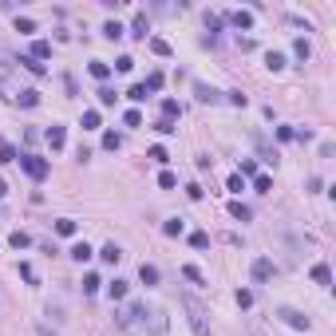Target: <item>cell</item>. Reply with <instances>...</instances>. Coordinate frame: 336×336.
<instances>
[{
  "mask_svg": "<svg viewBox=\"0 0 336 336\" xmlns=\"http://www.w3.org/2000/svg\"><path fill=\"white\" fill-rule=\"evenodd\" d=\"M147 317H155V313H151L143 301H135V305H127V309L119 313V329H143Z\"/></svg>",
  "mask_w": 336,
  "mask_h": 336,
  "instance_id": "obj_1",
  "label": "cell"
},
{
  "mask_svg": "<svg viewBox=\"0 0 336 336\" xmlns=\"http://www.w3.org/2000/svg\"><path fill=\"white\" fill-rule=\"evenodd\" d=\"M182 309L190 313V329H194V336H210V325H206V313H202V305H198L194 297H182Z\"/></svg>",
  "mask_w": 336,
  "mask_h": 336,
  "instance_id": "obj_2",
  "label": "cell"
},
{
  "mask_svg": "<svg viewBox=\"0 0 336 336\" xmlns=\"http://www.w3.org/2000/svg\"><path fill=\"white\" fill-rule=\"evenodd\" d=\"M20 167H24L28 178H36V182H44V178H48V170H52L40 155H20Z\"/></svg>",
  "mask_w": 336,
  "mask_h": 336,
  "instance_id": "obj_3",
  "label": "cell"
},
{
  "mask_svg": "<svg viewBox=\"0 0 336 336\" xmlns=\"http://www.w3.org/2000/svg\"><path fill=\"white\" fill-rule=\"evenodd\" d=\"M277 317L289 325V329H301V333H309V317H305V313H297V309H277Z\"/></svg>",
  "mask_w": 336,
  "mask_h": 336,
  "instance_id": "obj_4",
  "label": "cell"
},
{
  "mask_svg": "<svg viewBox=\"0 0 336 336\" xmlns=\"http://www.w3.org/2000/svg\"><path fill=\"white\" fill-rule=\"evenodd\" d=\"M273 277V261H269V257H257V261H253V281H269Z\"/></svg>",
  "mask_w": 336,
  "mask_h": 336,
  "instance_id": "obj_5",
  "label": "cell"
},
{
  "mask_svg": "<svg viewBox=\"0 0 336 336\" xmlns=\"http://www.w3.org/2000/svg\"><path fill=\"white\" fill-rule=\"evenodd\" d=\"M44 139H48V147H52V151H63V143H67L63 127H48V135H44Z\"/></svg>",
  "mask_w": 336,
  "mask_h": 336,
  "instance_id": "obj_6",
  "label": "cell"
},
{
  "mask_svg": "<svg viewBox=\"0 0 336 336\" xmlns=\"http://www.w3.org/2000/svg\"><path fill=\"white\" fill-rule=\"evenodd\" d=\"M313 281H317V285H333V269H329L325 261H317V265H313Z\"/></svg>",
  "mask_w": 336,
  "mask_h": 336,
  "instance_id": "obj_7",
  "label": "cell"
},
{
  "mask_svg": "<svg viewBox=\"0 0 336 336\" xmlns=\"http://www.w3.org/2000/svg\"><path fill=\"white\" fill-rule=\"evenodd\" d=\"M194 91H198L202 103H218V99H222V91H214V87H206V83H194Z\"/></svg>",
  "mask_w": 336,
  "mask_h": 336,
  "instance_id": "obj_8",
  "label": "cell"
},
{
  "mask_svg": "<svg viewBox=\"0 0 336 336\" xmlns=\"http://www.w3.org/2000/svg\"><path fill=\"white\" fill-rule=\"evenodd\" d=\"M229 20H233L237 28H253V12H245V8H237V12H229Z\"/></svg>",
  "mask_w": 336,
  "mask_h": 336,
  "instance_id": "obj_9",
  "label": "cell"
},
{
  "mask_svg": "<svg viewBox=\"0 0 336 336\" xmlns=\"http://www.w3.org/2000/svg\"><path fill=\"white\" fill-rule=\"evenodd\" d=\"M131 36L147 40V12H135V24H131Z\"/></svg>",
  "mask_w": 336,
  "mask_h": 336,
  "instance_id": "obj_10",
  "label": "cell"
},
{
  "mask_svg": "<svg viewBox=\"0 0 336 336\" xmlns=\"http://www.w3.org/2000/svg\"><path fill=\"white\" fill-rule=\"evenodd\" d=\"M67 257H75V261H87V257H91V245H87V241H75V245L67 249Z\"/></svg>",
  "mask_w": 336,
  "mask_h": 336,
  "instance_id": "obj_11",
  "label": "cell"
},
{
  "mask_svg": "<svg viewBox=\"0 0 336 336\" xmlns=\"http://www.w3.org/2000/svg\"><path fill=\"white\" fill-rule=\"evenodd\" d=\"M139 281H143V285H159V269L143 261V269H139Z\"/></svg>",
  "mask_w": 336,
  "mask_h": 336,
  "instance_id": "obj_12",
  "label": "cell"
},
{
  "mask_svg": "<svg viewBox=\"0 0 336 336\" xmlns=\"http://www.w3.org/2000/svg\"><path fill=\"white\" fill-rule=\"evenodd\" d=\"M99 257H103V261H107V265H115V261H119V257H123V249H119V245H103V249H99Z\"/></svg>",
  "mask_w": 336,
  "mask_h": 336,
  "instance_id": "obj_13",
  "label": "cell"
},
{
  "mask_svg": "<svg viewBox=\"0 0 336 336\" xmlns=\"http://www.w3.org/2000/svg\"><path fill=\"white\" fill-rule=\"evenodd\" d=\"M293 56H297V59H309V56H313V48H309V40H305V36H301V40H293Z\"/></svg>",
  "mask_w": 336,
  "mask_h": 336,
  "instance_id": "obj_14",
  "label": "cell"
},
{
  "mask_svg": "<svg viewBox=\"0 0 336 336\" xmlns=\"http://www.w3.org/2000/svg\"><path fill=\"white\" fill-rule=\"evenodd\" d=\"M52 56V44H48V40H36V44H32V59H48Z\"/></svg>",
  "mask_w": 336,
  "mask_h": 336,
  "instance_id": "obj_15",
  "label": "cell"
},
{
  "mask_svg": "<svg viewBox=\"0 0 336 336\" xmlns=\"http://www.w3.org/2000/svg\"><path fill=\"white\" fill-rule=\"evenodd\" d=\"M107 297H111V301H123V297H127V281H111V285H107Z\"/></svg>",
  "mask_w": 336,
  "mask_h": 336,
  "instance_id": "obj_16",
  "label": "cell"
},
{
  "mask_svg": "<svg viewBox=\"0 0 336 336\" xmlns=\"http://www.w3.org/2000/svg\"><path fill=\"white\" fill-rule=\"evenodd\" d=\"M91 75H95V79H107V75H111V63H103V59H91Z\"/></svg>",
  "mask_w": 336,
  "mask_h": 336,
  "instance_id": "obj_17",
  "label": "cell"
},
{
  "mask_svg": "<svg viewBox=\"0 0 336 336\" xmlns=\"http://www.w3.org/2000/svg\"><path fill=\"white\" fill-rule=\"evenodd\" d=\"M253 190H257V194H269V190H273V178H269V174H257V178H253Z\"/></svg>",
  "mask_w": 336,
  "mask_h": 336,
  "instance_id": "obj_18",
  "label": "cell"
},
{
  "mask_svg": "<svg viewBox=\"0 0 336 336\" xmlns=\"http://www.w3.org/2000/svg\"><path fill=\"white\" fill-rule=\"evenodd\" d=\"M8 245H12V249H28V245H32V237H28V233H20V229H16V233H12V237H8Z\"/></svg>",
  "mask_w": 336,
  "mask_h": 336,
  "instance_id": "obj_19",
  "label": "cell"
},
{
  "mask_svg": "<svg viewBox=\"0 0 336 336\" xmlns=\"http://www.w3.org/2000/svg\"><path fill=\"white\" fill-rule=\"evenodd\" d=\"M20 67H28L32 75H44V63H40V59H32V56H20Z\"/></svg>",
  "mask_w": 336,
  "mask_h": 336,
  "instance_id": "obj_20",
  "label": "cell"
},
{
  "mask_svg": "<svg viewBox=\"0 0 336 336\" xmlns=\"http://www.w3.org/2000/svg\"><path fill=\"white\" fill-rule=\"evenodd\" d=\"M103 36H107V40H119V36H123V24H119V20H107V24H103Z\"/></svg>",
  "mask_w": 336,
  "mask_h": 336,
  "instance_id": "obj_21",
  "label": "cell"
},
{
  "mask_svg": "<svg viewBox=\"0 0 336 336\" xmlns=\"http://www.w3.org/2000/svg\"><path fill=\"white\" fill-rule=\"evenodd\" d=\"M237 174H241V178H245V174H249V178H257L261 170H257V163H253V159H241V167H237Z\"/></svg>",
  "mask_w": 336,
  "mask_h": 336,
  "instance_id": "obj_22",
  "label": "cell"
},
{
  "mask_svg": "<svg viewBox=\"0 0 336 336\" xmlns=\"http://www.w3.org/2000/svg\"><path fill=\"white\" fill-rule=\"evenodd\" d=\"M56 233H59V237H71V233H75V222H71V218H59V222H56Z\"/></svg>",
  "mask_w": 336,
  "mask_h": 336,
  "instance_id": "obj_23",
  "label": "cell"
},
{
  "mask_svg": "<svg viewBox=\"0 0 336 336\" xmlns=\"http://www.w3.org/2000/svg\"><path fill=\"white\" fill-rule=\"evenodd\" d=\"M20 103H24V107H36V103H40V91H36V87L20 91Z\"/></svg>",
  "mask_w": 336,
  "mask_h": 336,
  "instance_id": "obj_24",
  "label": "cell"
},
{
  "mask_svg": "<svg viewBox=\"0 0 336 336\" xmlns=\"http://www.w3.org/2000/svg\"><path fill=\"white\" fill-rule=\"evenodd\" d=\"M265 67H269V71H281V67H285V56H281V52H269V56H265Z\"/></svg>",
  "mask_w": 336,
  "mask_h": 336,
  "instance_id": "obj_25",
  "label": "cell"
},
{
  "mask_svg": "<svg viewBox=\"0 0 336 336\" xmlns=\"http://www.w3.org/2000/svg\"><path fill=\"white\" fill-rule=\"evenodd\" d=\"M174 115H182V107H178L174 99H163V119H170V123H174Z\"/></svg>",
  "mask_w": 336,
  "mask_h": 336,
  "instance_id": "obj_26",
  "label": "cell"
},
{
  "mask_svg": "<svg viewBox=\"0 0 336 336\" xmlns=\"http://www.w3.org/2000/svg\"><path fill=\"white\" fill-rule=\"evenodd\" d=\"M182 273L194 281V285H206V277H202V269H198V265H182Z\"/></svg>",
  "mask_w": 336,
  "mask_h": 336,
  "instance_id": "obj_27",
  "label": "cell"
},
{
  "mask_svg": "<svg viewBox=\"0 0 336 336\" xmlns=\"http://www.w3.org/2000/svg\"><path fill=\"white\" fill-rule=\"evenodd\" d=\"M163 233H167V237H178V233H182V218H170V222L163 225Z\"/></svg>",
  "mask_w": 336,
  "mask_h": 336,
  "instance_id": "obj_28",
  "label": "cell"
},
{
  "mask_svg": "<svg viewBox=\"0 0 336 336\" xmlns=\"http://www.w3.org/2000/svg\"><path fill=\"white\" fill-rule=\"evenodd\" d=\"M143 87H147V91H159V87H163V71H151V75H147V83H143Z\"/></svg>",
  "mask_w": 336,
  "mask_h": 336,
  "instance_id": "obj_29",
  "label": "cell"
},
{
  "mask_svg": "<svg viewBox=\"0 0 336 336\" xmlns=\"http://www.w3.org/2000/svg\"><path fill=\"white\" fill-rule=\"evenodd\" d=\"M229 214H233L237 222H249V206H241V202H233V206H229Z\"/></svg>",
  "mask_w": 336,
  "mask_h": 336,
  "instance_id": "obj_30",
  "label": "cell"
},
{
  "mask_svg": "<svg viewBox=\"0 0 336 336\" xmlns=\"http://www.w3.org/2000/svg\"><path fill=\"white\" fill-rule=\"evenodd\" d=\"M190 245H194V249H206V245H210V233H202V229L190 233Z\"/></svg>",
  "mask_w": 336,
  "mask_h": 336,
  "instance_id": "obj_31",
  "label": "cell"
},
{
  "mask_svg": "<svg viewBox=\"0 0 336 336\" xmlns=\"http://www.w3.org/2000/svg\"><path fill=\"white\" fill-rule=\"evenodd\" d=\"M99 127V111H83V131H95Z\"/></svg>",
  "mask_w": 336,
  "mask_h": 336,
  "instance_id": "obj_32",
  "label": "cell"
},
{
  "mask_svg": "<svg viewBox=\"0 0 336 336\" xmlns=\"http://www.w3.org/2000/svg\"><path fill=\"white\" fill-rule=\"evenodd\" d=\"M159 186H163V190H174V186H178V178H174L170 170H163V174H159Z\"/></svg>",
  "mask_w": 336,
  "mask_h": 336,
  "instance_id": "obj_33",
  "label": "cell"
},
{
  "mask_svg": "<svg viewBox=\"0 0 336 336\" xmlns=\"http://www.w3.org/2000/svg\"><path fill=\"white\" fill-rule=\"evenodd\" d=\"M16 32H24V36H32V32H36V20H28V16H24V20H16Z\"/></svg>",
  "mask_w": 336,
  "mask_h": 336,
  "instance_id": "obj_34",
  "label": "cell"
},
{
  "mask_svg": "<svg viewBox=\"0 0 336 336\" xmlns=\"http://www.w3.org/2000/svg\"><path fill=\"white\" fill-rule=\"evenodd\" d=\"M127 95H131V99H135V103H143V99H147V95H151V91H147V87H143V83H135V87H131V91H127Z\"/></svg>",
  "mask_w": 336,
  "mask_h": 336,
  "instance_id": "obj_35",
  "label": "cell"
},
{
  "mask_svg": "<svg viewBox=\"0 0 336 336\" xmlns=\"http://www.w3.org/2000/svg\"><path fill=\"white\" fill-rule=\"evenodd\" d=\"M0 163H16V147H8V143H0Z\"/></svg>",
  "mask_w": 336,
  "mask_h": 336,
  "instance_id": "obj_36",
  "label": "cell"
},
{
  "mask_svg": "<svg viewBox=\"0 0 336 336\" xmlns=\"http://www.w3.org/2000/svg\"><path fill=\"white\" fill-rule=\"evenodd\" d=\"M151 52H155V56H170V44L167 40H151Z\"/></svg>",
  "mask_w": 336,
  "mask_h": 336,
  "instance_id": "obj_37",
  "label": "cell"
},
{
  "mask_svg": "<svg viewBox=\"0 0 336 336\" xmlns=\"http://www.w3.org/2000/svg\"><path fill=\"white\" fill-rule=\"evenodd\" d=\"M155 131H159V135H174V131H178V127H174V123H170V119H159V123H155Z\"/></svg>",
  "mask_w": 336,
  "mask_h": 336,
  "instance_id": "obj_38",
  "label": "cell"
},
{
  "mask_svg": "<svg viewBox=\"0 0 336 336\" xmlns=\"http://www.w3.org/2000/svg\"><path fill=\"white\" fill-rule=\"evenodd\" d=\"M99 285H103V281L95 277V273H87V277H83V293H95V289H99Z\"/></svg>",
  "mask_w": 336,
  "mask_h": 336,
  "instance_id": "obj_39",
  "label": "cell"
},
{
  "mask_svg": "<svg viewBox=\"0 0 336 336\" xmlns=\"http://www.w3.org/2000/svg\"><path fill=\"white\" fill-rule=\"evenodd\" d=\"M119 143H123V139H119L115 131H107V135H103V147H107V151H119Z\"/></svg>",
  "mask_w": 336,
  "mask_h": 336,
  "instance_id": "obj_40",
  "label": "cell"
},
{
  "mask_svg": "<svg viewBox=\"0 0 336 336\" xmlns=\"http://www.w3.org/2000/svg\"><path fill=\"white\" fill-rule=\"evenodd\" d=\"M237 305L249 309V305H253V293H249V289H237Z\"/></svg>",
  "mask_w": 336,
  "mask_h": 336,
  "instance_id": "obj_41",
  "label": "cell"
},
{
  "mask_svg": "<svg viewBox=\"0 0 336 336\" xmlns=\"http://www.w3.org/2000/svg\"><path fill=\"white\" fill-rule=\"evenodd\" d=\"M131 67H135V59H131V56H119V59H115V71H131Z\"/></svg>",
  "mask_w": 336,
  "mask_h": 336,
  "instance_id": "obj_42",
  "label": "cell"
},
{
  "mask_svg": "<svg viewBox=\"0 0 336 336\" xmlns=\"http://www.w3.org/2000/svg\"><path fill=\"white\" fill-rule=\"evenodd\" d=\"M99 103H103V107H111V103H115V91H111V87H99Z\"/></svg>",
  "mask_w": 336,
  "mask_h": 336,
  "instance_id": "obj_43",
  "label": "cell"
},
{
  "mask_svg": "<svg viewBox=\"0 0 336 336\" xmlns=\"http://www.w3.org/2000/svg\"><path fill=\"white\" fill-rule=\"evenodd\" d=\"M123 123H127V127H143V115H139V111H127V115H123Z\"/></svg>",
  "mask_w": 336,
  "mask_h": 336,
  "instance_id": "obj_44",
  "label": "cell"
},
{
  "mask_svg": "<svg viewBox=\"0 0 336 336\" xmlns=\"http://www.w3.org/2000/svg\"><path fill=\"white\" fill-rule=\"evenodd\" d=\"M229 190H233V194H241V190H245V178H241V174H233V178H229Z\"/></svg>",
  "mask_w": 336,
  "mask_h": 336,
  "instance_id": "obj_45",
  "label": "cell"
},
{
  "mask_svg": "<svg viewBox=\"0 0 336 336\" xmlns=\"http://www.w3.org/2000/svg\"><path fill=\"white\" fill-rule=\"evenodd\" d=\"M277 139H281V143H289V139H297V131H293V127H277Z\"/></svg>",
  "mask_w": 336,
  "mask_h": 336,
  "instance_id": "obj_46",
  "label": "cell"
},
{
  "mask_svg": "<svg viewBox=\"0 0 336 336\" xmlns=\"http://www.w3.org/2000/svg\"><path fill=\"white\" fill-rule=\"evenodd\" d=\"M20 277H24V281H36V269H32V265L24 261V265H20Z\"/></svg>",
  "mask_w": 336,
  "mask_h": 336,
  "instance_id": "obj_47",
  "label": "cell"
},
{
  "mask_svg": "<svg viewBox=\"0 0 336 336\" xmlns=\"http://www.w3.org/2000/svg\"><path fill=\"white\" fill-rule=\"evenodd\" d=\"M4 194H8V186H4V182H0V198H4Z\"/></svg>",
  "mask_w": 336,
  "mask_h": 336,
  "instance_id": "obj_48",
  "label": "cell"
}]
</instances>
